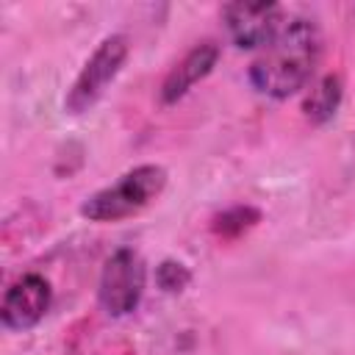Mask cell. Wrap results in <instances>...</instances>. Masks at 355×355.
<instances>
[{
	"mask_svg": "<svg viewBox=\"0 0 355 355\" xmlns=\"http://www.w3.org/2000/svg\"><path fill=\"white\" fill-rule=\"evenodd\" d=\"M319 50L322 36L311 19L297 17L291 22H283L277 36L263 50H258L255 61L250 64L252 89L272 100H286L302 92L316 69Z\"/></svg>",
	"mask_w": 355,
	"mask_h": 355,
	"instance_id": "1",
	"label": "cell"
},
{
	"mask_svg": "<svg viewBox=\"0 0 355 355\" xmlns=\"http://www.w3.org/2000/svg\"><path fill=\"white\" fill-rule=\"evenodd\" d=\"M166 189V169L161 164H141L125 172L111 186L89 194L80 205V216L89 222H119L144 211Z\"/></svg>",
	"mask_w": 355,
	"mask_h": 355,
	"instance_id": "2",
	"label": "cell"
},
{
	"mask_svg": "<svg viewBox=\"0 0 355 355\" xmlns=\"http://www.w3.org/2000/svg\"><path fill=\"white\" fill-rule=\"evenodd\" d=\"M128 55H130L128 36H122V33L105 36L94 47V53L86 58V64L78 72V78L72 80V86H69V92L64 97V108L69 114H75V116L78 114H86L105 94V89L116 80V75L122 72Z\"/></svg>",
	"mask_w": 355,
	"mask_h": 355,
	"instance_id": "3",
	"label": "cell"
},
{
	"mask_svg": "<svg viewBox=\"0 0 355 355\" xmlns=\"http://www.w3.org/2000/svg\"><path fill=\"white\" fill-rule=\"evenodd\" d=\"M147 286V266L141 255L130 247L111 252L103 263L100 283H97V302L111 319H122L133 313L144 297Z\"/></svg>",
	"mask_w": 355,
	"mask_h": 355,
	"instance_id": "4",
	"label": "cell"
},
{
	"mask_svg": "<svg viewBox=\"0 0 355 355\" xmlns=\"http://www.w3.org/2000/svg\"><path fill=\"white\" fill-rule=\"evenodd\" d=\"M227 36L239 50H263L283 28V8L277 3H227L222 6Z\"/></svg>",
	"mask_w": 355,
	"mask_h": 355,
	"instance_id": "5",
	"label": "cell"
},
{
	"mask_svg": "<svg viewBox=\"0 0 355 355\" xmlns=\"http://www.w3.org/2000/svg\"><path fill=\"white\" fill-rule=\"evenodd\" d=\"M50 302H53V288L42 275L28 272V275L17 277L3 294V305H0L3 327L6 330L36 327L44 319V313L50 311Z\"/></svg>",
	"mask_w": 355,
	"mask_h": 355,
	"instance_id": "6",
	"label": "cell"
},
{
	"mask_svg": "<svg viewBox=\"0 0 355 355\" xmlns=\"http://www.w3.org/2000/svg\"><path fill=\"white\" fill-rule=\"evenodd\" d=\"M216 61H219V44L216 42H200V44H194L166 72V78L161 83V92H158L161 103L164 105H175L178 100H183L200 80H205L214 72Z\"/></svg>",
	"mask_w": 355,
	"mask_h": 355,
	"instance_id": "7",
	"label": "cell"
},
{
	"mask_svg": "<svg viewBox=\"0 0 355 355\" xmlns=\"http://www.w3.org/2000/svg\"><path fill=\"white\" fill-rule=\"evenodd\" d=\"M341 97H344V80H341V75L330 72V75H324V78L311 89V94L305 97L302 111H305V116H308L313 125H322V122L333 119V114H336L338 105H341Z\"/></svg>",
	"mask_w": 355,
	"mask_h": 355,
	"instance_id": "8",
	"label": "cell"
},
{
	"mask_svg": "<svg viewBox=\"0 0 355 355\" xmlns=\"http://www.w3.org/2000/svg\"><path fill=\"white\" fill-rule=\"evenodd\" d=\"M258 219H261V211H258V208H252V205H236V208L222 211V214L214 219L211 227H214L216 236L233 239V236H241L244 230H250Z\"/></svg>",
	"mask_w": 355,
	"mask_h": 355,
	"instance_id": "9",
	"label": "cell"
},
{
	"mask_svg": "<svg viewBox=\"0 0 355 355\" xmlns=\"http://www.w3.org/2000/svg\"><path fill=\"white\" fill-rule=\"evenodd\" d=\"M155 283H158V288L175 294V291H183V288L191 283V272H189L186 263L166 258V261H161V263L155 266Z\"/></svg>",
	"mask_w": 355,
	"mask_h": 355,
	"instance_id": "10",
	"label": "cell"
}]
</instances>
